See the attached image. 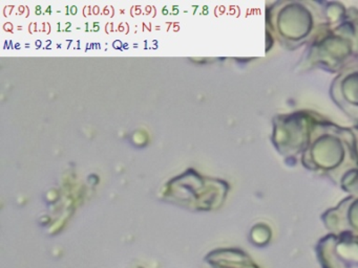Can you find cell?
<instances>
[{
    "label": "cell",
    "mask_w": 358,
    "mask_h": 268,
    "mask_svg": "<svg viewBox=\"0 0 358 268\" xmlns=\"http://www.w3.org/2000/svg\"><path fill=\"white\" fill-rule=\"evenodd\" d=\"M315 253L322 268H358V236L330 232L318 241Z\"/></svg>",
    "instance_id": "obj_3"
},
{
    "label": "cell",
    "mask_w": 358,
    "mask_h": 268,
    "mask_svg": "<svg viewBox=\"0 0 358 268\" xmlns=\"http://www.w3.org/2000/svg\"><path fill=\"white\" fill-rule=\"evenodd\" d=\"M303 161L309 169L322 170L330 175L343 190L349 175L358 193V156L352 132L335 125L316 123L309 146L303 152Z\"/></svg>",
    "instance_id": "obj_1"
},
{
    "label": "cell",
    "mask_w": 358,
    "mask_h": 268,
    "mask_svg": "<svg viewBox=\"0 0 358 268\" xmlns=\"http://www.w3.org/2000/svg\"><path fill=\"white\" fill-rule=\"evenodd\" d=\"M280 8H274L272 27L280 37V43L290 46L308 42L314 31V24L320 25V17L310 10L303 2H284Z\"/></svg>",
    "instance_id": "obj_2"
},
{
    "label": "cell",
    "mask_w": 358,
    "mask_h": 268,
    "mask_svg": "<svg viewBox=\"0 0 358 268\" xmlns=\"http://www.w3.org/2000/svg\"><path fill=\"white\" fill-rule=\"evenodd\" d=\"M314 119L303 113L282 117L280 123L276 125L274 144H280L278 150L282 154L292 155L294 153L305 152L311 140Z\"/></svg>",
    "instance_id": "obj_4"
},
{
    "label": "cell",
    "mask_w": 358,
    "mask_h": 268,
    "mask_svg": "<svg viewBox=\"0 0 358 268\" xmlns=\"http://www.w3.org/2000/svg\"><path fill=\"white\" fill-rule=\"evenodd\" d=\"M322 223L331 234H349L358 236V193L351 194L333 209L322 215Z\"/></svg>",
    "instance_id": "obj_5"
},
{
    "label": "cell",
    "mask_w": 358,
    "mask_h": 268,
    "mask_svg": "<svg viewBox=\"0 0 358 268\" xmlns=\"http://www.w3.org/2000/svg\"><path fill=\"white\" fill-rule=\"evenodd\" d=\"M356 133L354 134V136H355V146H356V153H357L358 155V129L357 128H355Z\"/></svg>",
    "instance_id": "obj_7"
},
{
    "label": "cell",
    "mask_w": 358,
    "mask_h": 268,
    "mask_svg": "<svg viewBox=\"0 0 358 268\" xmlns=\"http://www.w3.org/2000/svg\"><path fill=\"white\" fill-rule=\"evenodd\" d=\"M331 96L352 119H358V63L348 66L333 82Z\"/></svg>",
    "instance_id": "obj_6"
}]
</instances>
